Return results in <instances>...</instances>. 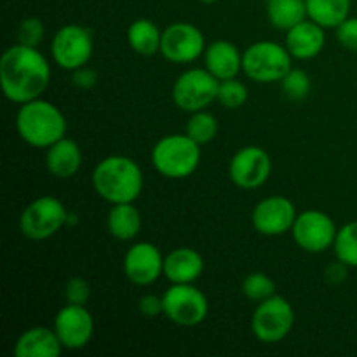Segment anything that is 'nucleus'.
Here are the masks:
<instances>
[{
    "label": "nucleus",
    "mask_w": 357,
    "mask_h": 357,
    "mask_svg": "<svg viewBox=\"0 0 357 357\" xmlns=\"http://www.w3.org/2000/svg\"><path fill=\"white\" fill-rule=\"evenodd\" d=\"M51 80V66L37 47L10 45L0 59V86L9 101L28 103L42 96Z\"/></svg>",
    "instance_id": "nucleus-1"
},
{
    "label": "nucleus",
    "mask_w": 357,
    "mask_h": 357,
    "mask_svg": "<svg viewBox=\"0 0 357 357\" xmlns=\"http://www.w3.org/2000/svg\"><path fill=\"white\" fill-rule=\"evenodd\" d=\"M93 187L110 204L135 202L143 190V173L138 164L124 155H110L96 164Z\"/></svg>",
    "instance_id": "nucleus-2"
},
{
    "label": "nucleus",
    "mask_w": 357,
    "mask_h": 357,
    "mask_svg": "<svg viewBox=\"0 0 357 357\" xmlns=\"http://www.w3.org/2000/svg\"><path fill=\"white\" fill-rule=\"evenodd\" d=\"M16 129L24 143L35 149H49L66 136V119L51 101L31 100L16 115Z\"/></svg>",
    "instance_id": "nucleus-3"
},
{
    "label": "nucleus",
    "mask_w": 357,
    "mask_h": 357,
    "mask_svg": "<svg viewBox=\"0 0 357 357\" xmlns=\"http://www.w3.org/2000/svg\"><path fill=\"white\" fill-rule=\"evenodd\" d=\"M201 162V145L185 135H167L152 149L155 171L169 180H181L195 173Z\"/></svg>",
    "instance_id": "nucleus-4"
},
{
    "label": "nucleus",
    "mask_w": 357,
    "mask_h": 357,
    "mask_svg": "<svg viewBox=\"0 0 357 357\" xmlns=\"http://www.w3.org/2000/svg\"><path fill=\"white\" fill-rule=\"evenodd\" d=\"M291 59L286 45L271 40L255 42L243 52V72L258 84L281 82L293 68Z\"/></svg>",
    "instance_id": "nucleus-5"
},
{
    "label": "nucleus",
    "mask_w": 357,
    "mask_h": 357,
    "mask_svg": "<svg viewBox=\"0 0 357 357\" xmlns=\"http://www.w3.org/2000/svg\"><path fill=\"white\" fill-rule=\"evenodd\" d=\"M68 222V211L59 199L42 195L31 201L20 216V230L26 239L45 241Z\"/></svg>",
    "instance_id": "nucleus-6"
},
{
    "label": "nucleus",
    "mask_w": 357,
    "mask_h": 357,
    "mask_svg": "<svg viewBox=\"0 0 357 357\" xmlns=\"http://www.w3.org/2000/svg\"><path fill=\"white\" fill-rule=\"evenodd\" d=\"M295 324V310L284 296L274 295L258 303L251 317V331L264 344L284 340Z\"/></svg>",
    "instance_id": "nucleus-7"
},
{
    "label": "nucleus",
    "mask_w": 357,
    "mask_h": 357,
    "mask_svg": "<svg viewBox=\"0 0 357 357\" xmlns=\"http://www.w3.org/2000/svg\"><path fill=\"white\" fill-rule=\"evenodd\" d=\"M220 80L208 68H190L181 73L173 84V101L180 110H206V107L218 100Z\"/></svg>",
    "instance_id": "nucleus-8"
},
{
    "label": "nucleus",
    "mask_w": 357,
    "mask_h": 357,
    "mask_svg": "<svg viewBox=\"0 0 357 357\" xmlns=\"http://www.w3.org/2000/svg\"><path fill=\"white\" fill-rule=\"evenodd\" d=\"M93 31L80 24H65L51 40L52 59L59 68L68 72L86 66L93 56Z\"/></svg>",
    "instance_id": "nucleus-9"
},
{
    "label": "nucleus",
    "mask_w": 357,
    "mask_h": 357,
    "mask_svg": "<svg viewBox=\"0 0 357 357\" xmlns=\"http://www.w3.org/2000/svg\"><path fill=\"white\" fill-rule=\"evenodd\" d=\"M162 300L164 316L178 326H197L208 317V298L194 284H171Z\"/></svg>",
    "instance_id": "nucleus-10"
},
{
    "label": "nucleus",
    "mask_w": 357,
    "mask_h": 357,
    "mask_svg": "<svg viewBox=\"0 0 357 357\" xmlns=\"http://www.w3.org/2000/svg\"><path fill=\"white\" fill-rule=\"evenodd\" d=\"M337 225L333 218L319 209H309L296 216L291 234L296 246L307 253H324L337 239Z\"/></svg>",
    "instance_id": "nucleus-11"
},
{
    "label": "nucleus",
    "mask_w": 357,
    "mask_h": 357,
    "mask_svg": "<svg viewBox=\"0 0 357 357\" xmlns=\"http://www.w3.org/2000/svg\"><path fill=\"white\" fill-rule=\"evenodd\" d=\"M272 171L271 155L260 146H244L237 150L229 164V176L236 187L253 190L268 180Z\"/></svg>",
    "instance_id": "nucleus-12"
},
{
    "label": "nucleus",
    "mask_w": 357,
    "mask_h": 357,
    "mask_svg": "<svg viewBox=\"0 0 357 357\" xmlns=\"http://www.w3.org/2000/svg\"><path fill=\"white\" fill-rule=\"evenodd\" d=\"M206 40L202 31L195 24L178 23L169 24L162 31L160 54L171 63H192L204 54Z\"/></svg>",
    "instance_id": "nucleus-13"
},
{
    "label": "nucleus",
    "mask_w": 357,
    "mask_h": 357,
    "mask_svg": "<svg viewBox=\"0 0 357 357\" xmlns=\"http://www.w3.org/2000/svg\"><path fill=\"white\" fill-rule=\"evenodd\" d=\"M296 216L298 215H296L295 204L288 197L271 195V197L261 199L255 206L251 223L261 236L275 237L289 232L295 225Z\"/></svg>",
    "instance_id": "nucleus-14"
},
{
    "label": "nucleus",
    "mask_w": 357,
    "mask_h": 357,
    "mask_svg": "<svg viewBox=\"0 0 357 357\" xmlns=\"http://www.w3.org/2000/svg\"><path fill=\"white\" fill-rule=\"evenodd\" d=\"M54 331L63 347L70 351L84 349L94 335V319L86 305L66 303L54 317Z\"/></svg>",
    "instance_id": "nucleus-15"
},
{
    "label": "nucleus",
    "mask_w": 357,
    "mask_h": 357,
    "mask_svg": "<svg viewBox=\"0 0 357 357\" xmlns=\"http://www.w3.org/2000/svg\"><path fill=\"white\" fill-rule=\"evenodd\" d=\"M124 274L132 284L150 286L164 275V257L152 243H136L126 251Z\"/></svg>",
    "instance_id": "nucleus-16"
},
{
    "label": "nucleus",
    "mask_w": 357,
    "mask_h": 357,
    "mask_svg": "<svg viewBox=\"0 0 357 357\" xmlns=\"http://www.w3.org/2000/svg\"><path fill=\"white\" fill-rule=\"evenodd\" d=\"M326 44L324 28L312 20H303L286 31V49L293 59H312L321 54Z\"/></svg>",
    "instance_id": "nucleus-17"
},
{
    "label": "nucleus",
    "mask_w": 357,
    "mask_h": 357,
    "mask_svg": "<svg viewBox=\"0 0 357 357\" xmlns=\"http://www.w3.org/2000/svg\"><path fill=\"white\" fill-rule=\"evenodd\" d=\"M204 272V258L192 248H178L164 257V275L171 284H192Z\"/></svg>",
    "instance_id": "nucleus-18"
},
{
    "label": "nucleus",
    "mask_w": 357,
    "mask_h": 357,
    "mask_svg": "<svg viewBox=\"0 0 357 357\" xmlns=\"http://www.w3.org/2000/svg\"><path fill=\"white\" fill-rule=\"evenodd\" d=\"M204 65L218 80L236 79L243 70V54L229 40H215L204 51Z\"/></svg>",
    "instance_id": "nucleus-19"
},
{
    "label": "nucleus",
    "mask_w": 357,
    "mask_h": 357,
    "mask_svg": "<svg viewBox=\"0 0 357 357\" xmlns=\"http://www.w3.org/2000/svg\"><path fill=\"white\" fill-rule=\"evenodd\" d=\"M63 344L59 342L54 328L35 326L23 331L17 338L14 356L16 357H58L61 354Z\"/></svg>",
    "instance_id": "nucleus-20"
},
{
    "label": "nucleus",
    "mask_w": 357,
    "mask_h": 357,
    "mask_svg": "<svg viewBox=\"0 0 357 357\" xmlns=\"http://www.w3.org/2000/svg\"><path fill=\"white\" fill-rule=\"evenodd\" d=\"M45 166L52 176L61 178V180L72 178L73 174L79 173L82 166V150L77 145V142L65 136L47 149Z\"/></svg>",
    "instance_id": "nucleus-21"
},
{
    "label": "nucleus",
    "mask_w": 357,
    "mask_h": 357,
    "mask_svg": "<svg viewBox=\"0 0 357 357\" xmlns=\"http://www.w3.org/2000/svg\"><path fill=\"white\" fill-rule=\"evenodd\" d=\"M107 229L119 241L135 239L142 229V215L132 202L114 204L107 216Z\"/></svg>",
    "instance_id": "nucleus-22"
},
{
    "label": "nucleus",
    "mask_w": 357,
    "mask_h": 357,
    "mask_svg": "<svg viewBox=\"0 0 357 357\" xmlns=\"http://www.w3.org/2000/svg\"><path fill=\"white\" fill-rule=\"evenodd\" d=\"M128 42L132 51L139 56H153L160 52L162 31L152 20L139 17L128 28Z\"/></svg>",
    "instance_id": "nucleus-23"
},
{
    "label": "nucleus",
    "mask_w": 357,
    "mask_h": 357,
    "mask_svg": "<svg viewBox=\"0 0 357 357\" xmlns=\"http://www.w3.org/2000/svg\"><path fill=\"white\" fill-rule=\"evenodd\" d=\"M307 16L323 28H337L351 13V0H305Z\"/></svg>",
    "instance_id": "nucleus-24"
},
{
    "label": "nucleus",
    "mask_w": 357,
    "mask_h": 357,
    "mask_svg": "<svg viewBox=\"0 0 357 357\" xmlns=\"http://www.w3.org/2000/svg\"><path fill=\"white\" fill-rule=\"evenodd\" d=\"M267 16L272 26L284 31L309 17L305 0H268Z\"/></svg>",
    "instance_id": "nucleus-25"
},
{
    "label": "nucleus",
    "mask_w": 357,
    "mask_h": 357,
    "mask_svg": "<svg viewBox=\"0 0 357 357\" xmlns=\"http://www.w3.org/2000/svg\"><path fill=\"white\" fill-rule=\"evenodd\" d=\"M187 135L199 145H206L218 135V121L215 115L206 110L194 112L187 122Z\"/></svg>",
    "instance_id": "nucleus-26"
},
{
    "label": "nucleus",
    "mask_w": 357,
    "mask_h": 357,
    "mask_svg": "<svg viewBox=\"0 0 357 357\" xmlns=\"http://www.w3.org/2000/svg\"><path fill=\"white\" fill-rule=\"evenodd\" d=\"M333 250L337 260L357 268V222H351L338 229Z\"/></svg>",
    "instance_id": "nucleus-27"
},
{
    "label": "nucleus",
    "mask_w": 357,
    "mask_h": 357,
    "mask_svg": "<svg viewBox=\"0 0 357 357\" xmlns=\"http://www.w3.org/2000/svg\"><path fill=\"white\" fill-rule=\"evenodd\" d=\"M243 295L250 302H264L275 295V282L264 272H253L243 281Z\"/></svg>",
    "instance_id": "nucleus-28"
},
{
    "label": "nucleus",
    "mask_w": 357,
    "mask_h": 357,
    "mask_svg": "<svg viewBox=\"0 0 357 357\" xmlns=\"http://www.w3.org/2000/svg\"><path fill=\"white\" fill-rule=\"evenodd\" d=\"M310 86L312 84H310L309 73L302 68H291L281 80L282 93L288 100L293 101H300L309 96Z\"/></svg>",
    "instance_id": "nucleus-29"
},
{
    "label": "nucleus",
    "mask_w": 357,
    "mask_h": 357,
    "mask_svg": "<svg viewBox=\"0 0 357 357\" xmlns=\"http://www.w3.org/2000/svg\"><path fill=\"white\" fill-rule=\"evenodd\" d=\"M248 87L244 86L241 80L237 79H227L220 80L218 87V101L229 110H236V108H241L248 101Z\"/></svg>",
    "instance_id": "nucleus-30"
},
{
    "label": "nucleus",
    "mask_w": 357,
    "mask_h": 357,
    "mask_svg": "<svg viewBox=\"0 0 357 357\" xmlns=\"http://www.w3.org/2000/svg\"><path fill=\"white\" fill-rule=\"evenodd\" d=\"M17 44L28 45V47H38L44 40L45 28L42 20L38 17H24L16 30Z\"/></svg>",
    "instance_id": "nucleus-31"
},
{
    "label": "nucleus",
    "mask_w": 357,
    "mask_h": 357,
    "mask_svg": "<svg viewBox=\"0 0 357 357\" xmlns=\"http://www.w3.org/2000/svg\"><path fill=\"white\" fill-rule=\"evenodd\" d=\"M91 296L89 282L82 278H72L65 284V300L66 303L75 305H86Z\"/></svg>",
    "instance_id": "nucleus-32"
},
{
    "label": "nucleus",
    "mask_w": 357,
    "mask_h": 357,
    "mask_svg": "<svg viewBox=\"0 0 357 357\" xmlns=\"http://www.w3.org/2000/svg\"><path fill=\"white\" fill-rule=\"evenodd\" d=\"M335 30L338 42L349 51L357 52V17H347Z\"/></svg>",
    "instance_id": "nucleus-33"
},
{
    "label": "nucleus",
    "mask_w": 357,
    "mask_h": 357,
    "mask_svg": "<svg viewBox=\"0 0 357 357\" xmlns=\"http://www.w3.org/2000/svg\"><path fill=\"white\" fill-rule=\"evenodd\" d=\"M138 310L142 312L143 317H149V319L160 316V314H164L162 296H157V295L142 296L138 302Z\"/></svg>",
    "instance_id": "nucleus-34"
},
{
    "label": "nucleus",
    "mask_w": 357,
    "mask_h": 357,
    "mask_svg": "<svg viewBox=\"0 0 357 357\" xmlns=\"http://www.w3.org/2000/svg\"><path fill=\"white\" fill-rule=\"evenodd\" d=\"M72 84L79 89L89 91L93 89L98 84V73L93 68H87V66H80V68L73 70L72 72Z\"/></svg>",
    "instance_id": "nucleus-35"
},
{
    "label": "nucleus",
    "mask_w": 357,
    "mask_h": 357,
    "mask_svg": "<svg viewBox=\"0 0 357 357\" xmlns=\"http://www.w3.org/2000/svg\"><path fill=\"white\" fill-rule=\"evenodd\" d=\"M347 268L349 265H345L344 261L337 260L335 264H330L326 267V271H324V275H326V281L330 282V284H342V282L347 279Z\"/></svg>",
    "instance_id": "nucleus-36"
},
{
    "label": "nucleus",
    "mask_w": 357,
    "mask_h": 357,
    "mask_svg": "<svg viewBox=\"0 0 357 357\" xmlns=\"http://www.w3.org/2000/svg\"><path fill=\"white\" fill-rule=\"evenodd\" d=\"M199 2H202V3H215V2H218V0H199Z\"/></svg>",
    "instance_id": "nucleus-37"
},
{
    "label": "nucleus",
    "mask_w": 357,
    "mask_h": 357,
    "mask_svg": "<svg viewBox=\"0 0 357 357\" xmlns=\"http://www.w3.org/2000/svg\"><path fill=\"white\" fill-rule=\"evenodd\" d=\"M265 2H268V0H265Z\"/></svg>",
    "instance_id": "nucleus-38"
}]
</instances>
